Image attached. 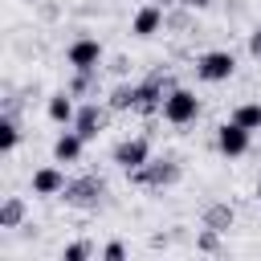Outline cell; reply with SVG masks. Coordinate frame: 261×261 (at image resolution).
<instances>
[{
    "label": "cell",
    "mask_w": 261,
    "mask_h": 261,
    "mask_svg": "<svg viewBox=\"0 0 261 261\" xmlns=\"http://www.w3.org/2000/svg\"><path fill=\"white\" fill-rule=\"evenodd\" d=\"M175 90V77H171V69H151L147 73V82H139V102H135V110L139 114H163V98Z\"/></svg>",
    "instance_id": "1"
},
{
    "label": "cell",
    "mask_w": 261,
    "mask_h": 261,
    "mask_svg": "<svg viewBox=\"0 0 261 261\" xmlns=\"http://www.w3.org/2000/svg\"><path fill=\"white\" fill-rule=\"evenodd\" d=\"M135 102H139V86L130 82H118L110 90V110H135Z\"/></svg>",
    "instance_id": "16"
},
{
    "label": "cell",
    "mask_w": 261,
    "mask_h": 261,
    "mask_svg": "<svg viewBox=\"0 0 261 261\" xmlns=\"http://www.w3.org/2000/svg\"><path fill=\"white\" fill-rule=\"evenodd\" d=\"M16 143H20V126H16V114H4V118H0V151L8 155Z\"/></svg>",
    "instance_id": "19"
},
{
    "label": "cell",
    "mask_w": 261,
    "mask_h": 261,
    "mask_svg": "<svg viewBox=\"0 0 261 261\" xmlns=\"http://www.w3.org/2000/svg\"><path fill=\"white\" fill-rule=\"evenodd\" d=\"M151 159V143L147 139H122L118 147H114V163L122 167V171H135V167H143Z\"/></svg>",
    "instance_id": "9"
},
{
    "label": "cell",
    "mask_w": 261,
    "mask_h": 261,
    "mask_svg": "<svg viewBox=\"0 0 261 261\" xmlns=\"http://www.w3.org/2000/svg\"><path fill=\"white\" fill-rule=\"evenodd\" d=\"M20 220H24V200L20 196H8L0 204V228H16Z\"/></svg>",
    "instance_id": "17"
},
{
    "label": "cell",
    "mask_w": 261,
    "mask_h": 261,
    "mask_svg": "<svg viewBox=\"0 0 261 261\" xmlns=\"http://www.w3.org/2000/svg\"><path fill=\"white\" fill-rule=\"evenodd\" d=\"M61 188H65V175H61L57 167L33 171V192H37V196H61Z\"/></svg>",
    "instance_id": "13"
},
{
    "label": "cell",
    "mask_w": 261,
    "mask_h": 261,
    "mask_svg": "<svg viewBox=\"0 0 261 261\" xmlns=\"http://www.w3.org/2000/svg\"><path fill=\"white\" fill-rule=\"evenodd\" d=\"M102 257H106V261H122V257H126V245H122V241H110V245L102 249Z\"/></svg>",
    "instance_id": "22"
},
{
    "label": "cell",
    "mask_w": 261,
    "mask_h": 261,
    "mask_svg": "<svg viewBox=\"0 0 261 261\" xmlns=\"http://www.w3.org/2000/svg\"><path fill=\"white\" fill-rule=\"evenodd\" d=\"M232 220H237V212H232V204H224V200H216V204H208L204 208V228H216V232H228L232 228Z\"/></svg>",
    "instance_id": "11"
},
{
    "label": "cell",
    "mask_w": 261,
    "mask_h": 261,
    "mask_svg": "<svg viewBox=\"0 0 261 261\" xmlns=\"http://www.w3.org/2000/svg\"><path fill=\"white\" fill-rule=\"evenodd\" d=\"M94 249H90V241H73V245H65L61 249V261H86Z\"/></svg>",
    "instance_id": "20"
},
{
    "label": "cell",
    "mask_w": 261,
    "mask_h": 261,
    "mask_svg": "<svg viewBox=\"0 0 261 261\" xmlns=\"http://www.w3.org/2000/svg\"><path fill=\"white\" fill-rule=\"evenodd\" d=\"M179 8H208V0H179Z\"/></svg>",
    "instance_id": "25"
},
{
    "label": "cell",
    "mask_w": 261,
    "mask_h": 261,
    "mask_svg": "<svg viewBox=\"0 0 261 261\" xmlns=\"http://www.w3.org/2000/svg\"><path fill=\"white\" fill-rule=\"evenodd\" d=\"M65 61H69L73 69H98V65H102V45H98L94 37H77V41L69 45Z\"/></svg>",
    "instance_id": "8"
},
{
    "label": "cell",
    "mask_w": 261,
    "mask_h": 261,
    "mask_svg": "<svg viewBox=\"0 0 261 261\" xmlns=\"http://www.w3.org/2000/svg\"><path fill=\"white\" fill-rule=\"evenodd\" d=\"M106 122H110V106H98V102H86V106H77V114H73V130L90 143V139H98L102 130H106Z\"/></svg>",
    "instance_id": "6"
},
{
    "label": "cell",
    "mask_w": 261,
    "mask_h": 261,
    "mask_svg": "<svg viewBox=\"0 0 261 261\" xmlns=\"http://www.w3.org/2000/svg\"><path fill=\"white\" fill-rule=\"evenodd\" d=\"M73 114H77V106H73V94H69V90H61V94L49 98V118H53V122L73 126Z\"/></svg>",
    "instance_id": "14"
},
{
    "label": "cell",
    "mask_w": 261,
    "mask_h": 261,
    "mask_svg": "<svg viewBox=\"0 0 261 261\" xmlns=\"http://www.w3.org/2000/svg\"><path fill=\"white\" fill-rule=\"evenodd\" d=\"M130 29H135V37H155V33L163 29V4H155V0L143 4V8L135 12V24H130Z\"/></svg>",
    "instance_id": "10"
},
{
    "label": "cell",
    "mask_w": 261,
    "mask_h": 261,
    "mask_svg": "<svg viewBox=\"0 0 261 261\" xmlns=\"http://www.w3.org/2000/svg\"><path fill=\"white\" fill-rule=\"evenodd\" d=\"M232 122H241L245 130H261V102H241L232 110Z\"/></svg>",
    "instance_id": "18"
},
{
    "label": "cell",
    "mask_w": 261,
    "mask_h": 261,
    "mask_svg": "<svg viewBox=\"0 0 261 261\" xmlns=\"http://www.w3.org/2000/svg\"><path fill=\"white\" fill-rule=\"evenodd\" d=\"M69 94H73V98H90V94H98V69H73V77H69Z\"/></svg>",
    "instance_id": "15"
},
{
    "label": "cell",
    "mask_w": 261,
    "mask_h": 261,
    "mask_svg": "<svg viewBox=\"0 0 261 261\" xmlns=\"http://www.w3.org/2000/svg\"><path fill=\"white\" fill-rule=\"evenodd\" d=\"M196 114H200V98H196L192 90L175 86V90L163 98V118H167L171 126H188V122H196Z\"/></svg>",
    "instance_id": "4"
},
{
    "label": "cell",
    "mask_w": 261,
    "mask_h": 261,
    "mask_svg": "<svg viewBox=\"0 0 261 261\" xmlns=\"http://www.w3.org/2000/svg\"><path fill=\"white\" fill-rule=\"evenodd\" d=\"M61 200H65L69 208H86V212H94V208L106 200V179H102V175H77V179H65Z\"/></svg>",
    "instance_id": "2"
},
{
    "label": "cell",
    "mask_w": 261,
    "mask_h": 261,
    "mask_svg": "<svg viewBox=\"0 0 261 261\" xmlns=\"http://www.w3.org/2000/svg\"><path fill=\"white\" fill-rule=\"evenodd\" d=\"M196 249H200V253H216V249H220V232H216V228H204V232L196 237Z\"/></svg>",
    "instance_id": "21"
},
{
    "label": "cell",
    "mask_w": 261,
    "mask_h": 261,
    "mask_svg": "<svg viewBox=\"0 0 261 261\" xmlns=\"http://www.w3.org/2000/svg\"><path fill=\"white\" fill-rule=\"evenodd\" d=\"M155 4H179V0H155Z\"/></svg>",
    "instance_id": "26"
},
{
    "label": "cell",
    "mask_w": 261,
    "mask_h": 261,
    "mask_svg": "<svg viewBox=\"0 0 261 261\" xmlns=\"http://www.w3.org/2000/svg\"><path fill=\"white\" fill-rule=\"evenodd\" d=\"M257 200H261V184H257Z\"/></svg>",
    "instance_id": "27"
},
{
    "label": "cell",
    "mask_w": 261,
    "mask_h": 261,
    "mask_svg": "<svg viewBox=\"0 0 261 261\" xmlns=\"http://www.w3.org/2000/svg\"><path fill=\"white\" fill-rule=\"evenodd\" d=\"M82 147H86V139H82L77 130H65V135H57V143H53V159H57V163H73V159L82 155Z\"/></svg>",
    "instance_id": "12"
},
{
    "label": "cell",
    "mask_w": 261,
    "mask_h": 261,
    "mask_svg": "<svg viewBox=\"0 0 261 261\" xmlns=\"http://www.w3.org/2000/svg\"><path fill=\"white\" fill-rule=\"evenodd\" d=\"M163 24H167V29H188V12H167Z\"/></svg>",
    "instance_id": "23"
},
{
    "label": "cell",
    "mask_w": 261,
    "mask_h": 261,
    "mask_svg": "<svg viewBox=\"0 0 261 261\" xmlns=\"http://www.w3.org/2000/svg\"><path fill=\"white\" fill-rule=\"evenodd\" d=\"M126 175H130V184H139V188L163 192V188H171V184L179 179V163H175V159H147L143 167H135V171H126Z\"/></svg>",
    "instance_id": "3"
},
{
    "label": "cell",
    "mask_w": 261,
    "mask_h": 261,
    "mask_svg": "<svg viewBox=\"0 0 261 261\" xmlns=\"http://www.w3.org/2000/svg\"><path fill=\"white\" fill-rule=\"evenodd\" d=\"M232 69H237V57L228 49H212V53L196 57V77H204V82H228Z\"/></svg>",
    "instance_id": "5"
},
{
    "label": "cell",
    "mask_w": 261,
    "mask_h": 261,
    "mask_svg": "<svg viewBox=\"0 0 261 261\" xmlns=\"http://www.w3.org/2000/svg\"><path fill=\"white\" fill-rule=\"evenodd\" d=\"M249 135H253V130H245L241 122L228 118L224 126H216V151L228 155V159H232V155H245V151H249Z\"/></svg>",
    "instance_id": "7"
},
{
    "label": "cell",
    "mask_w": 261,
    "mask_h": 261,
    "mask_svg": "<svg viewBox=\"0 0 261 261\" xmlns=\"http://www.w3.org/2000/svg\"><path fill=\"white\" fill-rule=\"evenodd\" d=\"M249 53L261 61V29H253V33H249Z\"/></svg>",
    "instance_id": "24"
}]
</instances>
